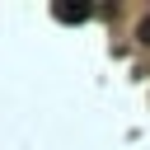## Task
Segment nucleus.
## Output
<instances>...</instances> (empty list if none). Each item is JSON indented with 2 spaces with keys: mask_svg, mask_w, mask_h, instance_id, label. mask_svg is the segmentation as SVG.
I'll return each instance as SVG.
<instances>
[{
  "mask_svg": "<svg viewBox=\"0 0 150 150\" xmlns=\"http://www.w3.org/2000/svg\"><path fill=\"white\" fill-rule=\"evenodd\" d=\"M56 19H61V23H80V19H89V9H84V5H61Z\"/></svg>",
  "mask_w": 150,
  "mask_h": 150,
  "instance_id": "f257e3e1",
  "label": "nucleus"
},
{
  "mask_svg": "<svg viewBox=\"0 0 150 150\" xmlns=\"http://www.w3.org/2000/svg\"><path fill=\"white\" fill-rule=\"evenodd\" d=\"M136 38H141V42H145V47H150V14H145V19H141V23H136Z\"/></svg>",
  "mask_w": 150,
  "mask_h": 150,
  "instance_id": "f03ea898",
  "label": "nucleus"
}]
</instances>
